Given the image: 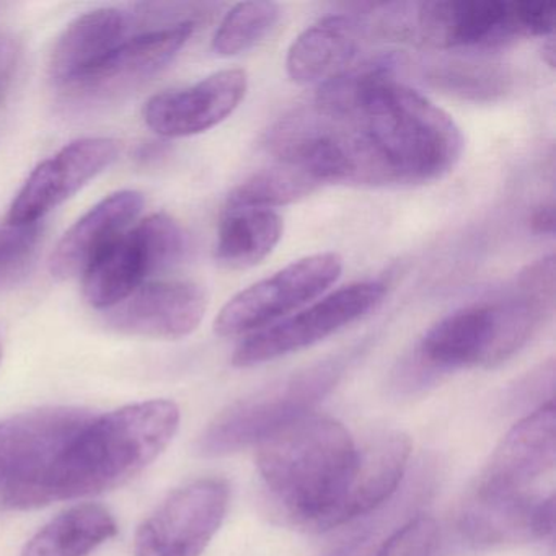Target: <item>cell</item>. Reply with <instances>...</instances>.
<instances>
[{
	"label": "cell",
	"instance_id": "cell-21",
	"mask_svg": "<svg viewBox=\"0 0 556 556\" xmlns=\"http://www.w3.org/2000/svg\"><path fill=\"white\" fill-rule=\"evenodd\" d=\"M364 27L346 15H331L302 31L288 51L286 70L295 84H324L353 66Z\"/></svg>",
	"mask_w": 556,
	"mask_h": 556
},
{
	"label": "cell",
	"instance_id": "cell-9",
	"mask_svg": "<svg viewBox=\"0 0 556 556\" xmlns=\"http://www.w3.org/2000/svg\"><path fill=\"white\" fill-rule=\"evenodd\" d=\"M92 418L80 408L35 409L0 421V503L22 510L51 462Z\"/></svg>",
	"mask_w": 556,
	"mask_h": 556
},
{
	"label": "cell",
	"instance_id": "cell-26",
	"mask_svg": "<svg viewBox=\"0 0 556 556\" xmlns=\"http://www.w3.org/2000/svg\"><path fill=\"white\" fill-rule=\"evenodd\" d=\"M279 5L266 0L237 4L214 35L213 50L219 56H237L258 45L278 24Z\"/></svg>",
	"mask_w": 556,
	"mask_h": 556
},
{
	"label": "cell",
	"instance_id": "cell-7",
	"mask_svg": "<svg viewBox=\"0 0 556 556\" xmlns=\"http://www.w3.org/2000/svg\"><path fill=\"white\" fill-rule=\"evenodd\" d=\"M187 237L167 214H152L126 230L84 273V295L92 307L110 311L138 291L155 273L184 258Z\"/></svg>",
	"mask_w": 556,
	"mask_h": 556
},
{
	"label": "cell",
	"instance_id": "cell-22",
	"mask_svg": "<svg viewBox=\"0 0 556 556\" xmlns=\"http://www.w3.org/2000/svg\"><path fill=\"white\" fill-rule=\"evenodd\" d=\"M118 532L115 517L99 504H79L48 522L22 556H87Z\"/></svg>",
	"mask_w": 556,
	"mask_h": 556
},
{
	"label": "cell",
	"instance_id": "cell-10",
	"mask_svg": "<svg viewBox=\"0 0 556 556\" xmlns=\"http://www.w3.org/2000/svg\"><path fill=\"white\" fill-rule=\"evenodd\" d=\"M386 298V286L366 281L331 292L299 314L249 334L232 356L236 367H253L320 343L348 325L376 311Z\"/></svg>",
	"mask_w": 556,
	"mask_h": 556
},
{
	"label": "cell",
	"instance_id": "cell-30",
	"mask_svg": "<svg viewBox=\"0 0 556 556\" xmlns=\"http://www.w3.org/2000/svg\"><path fill=\"white\" fill-rule=\"evenodd\" d=\"M530 227H532L533 232L540 233V236H552L555 232V210H553L552 204L542 206L532 214Z\"/></svg>",
	"mask_w": 556,
	"mask_h": 556
},
{
	"label": "cell",
	"instance_id": "cell-20",
	"mask_svg": "<svg viewBox=\"0 0 556 556\" xmlns=\"http://www.w3.org/2000/svg\"><path fill=\"white\" fill-rule=\"evenodd\" d=\"M144 198L132 190L118 191L84 214L58 243L50 260L54 278L71 279L84 275L116 239L138 219Z\"/></svg>",
	"mask_w": 556,
	"mask_h": 556
},
{
	"label": "cell",
	"instance_id": "cell-6",
	"mask_svg": "<svg viewBox=\"0 0 556 556\" xmlns=\"http://www.w3.org/2000/svg\"><path fill=\"white\" fill-rule=\"evenodd\" d=\"M341 372L343 367L334 361L318 364L233 403L204 429L197 442L198 454L223 457L258 445L263 439L312 413L337 386Z\"/></svg>",
	"mask_w": 556,
	"mask_h": 556
},
{
	"label": "cell",
	"instance_id": "cell-8",
	"mask_svg": "<svg viewBox=\"0 0 556 556\" xmlns=\"http://www.w3.org/2000/svg\"><path fill=\"white\" fill-rule=\"evenodd\" d=\"M343 260L333 252L305 256L233 295L214 321L220 337L252 334L278 324L338 281Z\"/></svg>",
	"mask_w": 556,
	"mask_h": 556
},
{
	"label": "cell",
	"instance_id": "cell-3",
	"mask_svg": "<svg viewBox=\"0 0 556 556\" xmlns=\"http://www.w3.org/2000/svg\"><path fill=\"white\" fill-rule=\"evenodd\" d=\"M357 451L340 421L308 413L260 442L256 467L295 522L327 530L353 473Z\"/></svg>",
	"mask_w": 556,
	"mask_h": 556
},
{
	"label": "cell",
	"instance_id": "cell-24",
	"mask_svg": "<svg viewBox=\"0 0 556 556\" xmlns=\"http://www.w3.org/2000/svg\"><path fill=\"white\" fill-rule=\"evenodd\" d=\"M425 77L434 89L471 102H494L513 87L506 67L478 61H439L426 67Z\"/></svg>",
	"mask_w": 556,
	"mask_h": 556
},
{
	"label": "cell",
	"instance_id": "cell-28",
	"mask_svg": "<svg viewBox=\"0 0 556 556\" xmlns=\"http://www.w3.org/2000/svg\"><path fill=\"white\" fill-rule=\"evenodd\" d=\"M438 545L439 526L434 517L418 516L393 532L377 556H434Z\"/></svg>",
	"mask_w": 556,
	"mask_h": 556
},
{
	"label": "cell",
	"instance_id": "cell-17",
	"mask_svg": "<svg viewBox=\"0 0 556 556\" xmlns=\"http://www.w3.org/2000/svg\"><path fill=\"white\" fill-rule=\"evenodd\" d=\"M556 457V408L549 402L520 419L504 435L481 475L477 491L491 494L530 493L548 473Z\"/></svg>",
	"mask_w": 556,
	"mask_h": 556
},
{
	"label": "cell",
	"instance_id": "cell-31",
	"mask_svg": "<svg viewBox=\"0 0 556 556\" xmlns=\"http://www.w3.org/2000/svg\"><path fill=\"white\" fill-rule=\"evenodd\" d=\"M543 56H545L549 67H555V45H553V41H548V45L543 48Z\"/></svg>",
	"mask_w": 556,
	"mask_h": 556
},
{
	"label": "cell",
	"instance_id": "cell-29",
	"mask_svg": "<svg viewBox=\"0 0 556 556\" xmlns=\"http://www.w3.org/2000/svg\"><path fill=\"white\" fill-rule=\"evenodd\" d=\"M21 43L14 35L0 30V105L14 86L21 63Z\"/></svg>",
	"mask_w": 556,
	"mask_h": 556
},
{
	"label": "cell",
	"instance_id": "cell-16",
	"mask_svg": "<svg viewBox=\"0 0 556 556\" xmlns=\"http://www.w3.org/2000/svg\"><path fill=\"white\" fill-rule=\"evenodd\" d=\"M206 292L188 281H152L106 311V324L119 333L180 340L193 333L206 314Z\"/></svg>",
	"mask_w": 556,
	"mask_h": 556
},
{
	"label": "cell",
	"instance_id": "cell-32",
	"mask_svg": "<svg viewBox=\"0 0 556 556\" xmlns=\"http://www.w3.org/2000/svg\"><path fill=\"white\" fill-rule=\"evenodd\" d=\"M0 357H2V343H0Z\"/></svg>",
	"mask_w": 556,
	"mask_h": 556
},
{
	"label": "cell",
	"instance_id": "cell-19",
	"mask_svg": "<svg viewBox=\"0 0 556 556\" xmlns=\"http://www.w3.org/2000/svg\"><path fill=\"white\" fill-rule=\"evenodd\" d=\"M412 455V441L402 432H389L357 451L356 465L327 530L372 513L392 497L403 480Z\"/></svg>",
	"mask_w": 556,
	"mask_h": 556
},
{
	"label": "cell",
	"instance_id": "cell-1",
	"mask_svg": "<svg viewBox=\"0 0 556 556\" xmlns=\"http://www.w3.org/2000/svg\"><path fill=\"white\" fill-rule=\"evenodd\" d=\"M399 58L377 56L328 80V106L366 148L379 187L439 180L460 161L464 136L444 110L396 83Z\"/></svg>",
	"mask_w": 556,
	"mask_h": 556
},
{
	"label": "cell",
	"instance_id": "cell-2",
	"mask_svg": "<svg viewBox=\"0 0 556 556\" xmlns=\"http://www.w3.org/2000/svg\"><path fill=\"white\" fill-rule=\"evenodd\" d=\"M178 425L180 409L170 400L92 416L31 488L24 509L92 496L126 483L165 451Z\"/></svg>",
	"mask_w": 556,
	"mask_h": 556
},
{
	"label": "cell",
	"instance_id": "cell-11",
	"mask_svg": "<svg viewBox=\"0 0 556 556\" xmlns=\"http://www.w3.org/2000/svg\"><path fill=\"white\" fill-rule=\"evenodd\" d=\"M194 28L197 22H185L132 35L96 70L61 92L63 105L73 112H89L135 92L177 58Z\"/></svg>",
	"mask_w": 556,
	"mask_h": 556
},
{
	"label": "cell",
	"instance_id": "cell-12",
	"mask_svg": "<svg viewBox=\"0 0 556 556\" xmlns=\"http://www.w3.org/2000/svg\"><path fill=\"white\" fill-rule=\"evenodd\" d=\"M229 484L219 478L174 491L139 527L135 556H201L223 526Z\"/></svg>",
	"mask_w": 556,
	"mask_h": 556
},
{
	"label": "cell",
	"instance_id": "cell-25",
	"mask_svg": "<svg viewBox=\"0 0 556 556\" xmlns=\"http://www.w3.org/2000/svg\"><path fill=\"white\" fill-rule=\"evenodd\" d=\"M318 187L305 172L288 164L265 168L243 181L229 194L226 207L247 210H271L307 197Z\"/></svg>",
	"mask_w": 556,
	"mask_h": 556
},
{
	"label": "cell",
	"instance_id": "cell-13",
	"mask_svg": "<svg viewBox=\"0 0 556 556\" xmlns=\"http://www.w3.org/2000/svg\"><path fill=\"white\" fill-rule=\"evenodd\" d=\"M151 4L97 9L67 25L50 58V79L60 92L79 83L139 31L159 28ZM168 27V25H167Z\"/></svg>",
	"mask_w": 556,
	"mask_h": 556
},
{
	"label": "cell",
	"instance_id": "cell-4",
	"mask_svg": "<svg viewBox=\"0 0 556 556\" xmlns=\"http://www.w3.org/2000/svg\"><path fill=\"white\" fill-rule=\"evenodd\" d=\"M555 2L448 0L400 4L396 40L435 50H496L522 38L546 37Z\"/></svg>",
	"mask_w": 556,
	"mask_h": 556
},
{
	"label": "cell",
	"instance_id": "cell-23",
	"mask_svg": "<svg viewBox=\"0 0 556 556\" xmlns=\"http://www.w3.org/2000/svg\"><path fill=\"white\" fill-rule=\"evenodd\" d=\"M282 229V219L275 211L224 207L217 232V260L229 268H252L275 250Z\"/></svg>",
	"mask_w": 556,
	"mask_h": 556
},
{
	"label": "cell",
	"instance_id": "cell-27",
	"mask_svg": "<svg viewBox=\"0 0 556 556\" xmlns=\"http://www.w3.org/2000/svg\"><path fill=\"white\" fill-rule=\"evenodd\" d=\"M40 242V224L0 226V294L27 278L37 260Z\"/></svg>",
	"mask_w": 556,
	"mask_h": 556
},
{
	"label": "cell",
	"instance_id": "cell-15",
	"mask_svg": "<svg viewBox=\"0 0 556 556\" xmlns=\"http://www.w3.org/2000/svg\"><path fill=\"white\" fill-rule=\"evenodd\" d=\"M245 71L226 70L188 89L159 93L144 106V122L162 138H188L226 122L245 99Z\"/></svg>",
	"mask_w": 556,
	"mask_h": 556
},
{
	"label": "cell",
	"instance_id": "cell-5",
	"mask_svg": "<svg viewBox=\"0 0 556 556\" xmlns=\"http://www.w3.org/2000/svg\"><path fill=\"white\" fill-rule=\"evenodd\" d=\"M546 317L542 305L519 291L468 305L426 331L416 364L425 374L500 366L529 343Z\"/></svg>",
	"mask_w": 556,
	"mask_h": 556
},
{
	"label": "cell",
	"instance_id": "cell-18",
	"mask_svg": "<svg viewBox=\"0 0 556 556\" xmlns=\"http://www.w3.org/2000/svg\"><path fill=\"white\" fill-rule=\"evenodd\" d=\"M460 529L480 546L548 539L555 532V497L475 491L462 513Z\"/></svg>",
	"mask_w": 556,
	"mask_h": 556
},
{
	"label": "cell",
	"instance_id": "cell-14",
	"mask_svg": "<svg viewBox=\"0 0 556 556\" xmlns=\"http://www.w3.org/2000/svg\"><path fill=\"white\" fill-rule=\"evenodd\" d=\"M118 154L119 144L115 139L86 138L71 142L31 172L9 210V223H40L106 170Z\"/></svg>",
	"mask_w": 556,
	"mask_h": 556
}]
</instances>
